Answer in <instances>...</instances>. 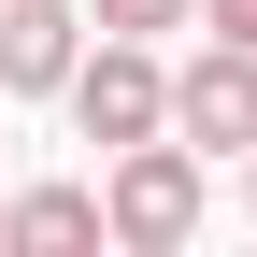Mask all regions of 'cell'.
Listing matches in <instances>:
<instances>
[{
    "mask_svg": "<svg viewBox=\"0 0 257 257\" xmlns=\"http://www.w3.org/2000/svg\"><path fill=\"white\" fill-rule=\"evenodd\" d=\"M172 128H186L200 157H257V43L214 29V43L172 72Z\"/></svg>",
    "mask_w": 257,
    "mask_h": 257,
    "instance_id": "obj_3",
    "label": "cell"
},
{
    "mask_svg": "<svg viewBox=\"0 0 257 257\" xmlns=\"http://www.w3.org/2000/svg\"><path fill=\"white\" fill-rule=\"evenodd\" d=\"M243 214H257V157H243Z\"/></svg>",
    "mask_w": 257,
    "mask_h": 257,
    "instance_id": "obj_8",
    "label": "cell"
},
{
    "mask_svg": "<svg viewBox=\"0 0 257 257\" xmlns=\"http://www.w3.org/2000/svg\"><path fill=\"white\" fill-rule=\"evenodd\" d=\"M72 128L86 143H157V128H172V72H157V43H128V29H100V43H86V72H72Z\"/></svg>",
    "mask_w": 257,
    "mask_h": 257,
    "instance_id": "obj_2",
    "label": "cell"
},
{
    "mask_svg": "<svg viewBox=\"0 0 257 257\" xmlns=\"http://www.w3.org/2000/svg\"><path fill=\"white\" fill-rule=\"evenodd\" d=\"M0 100H15V86H0Z\"/></svg>",
    "mask_w": 257,
    "mask_h": 257,
    "instance_id": "obj_9",
    "label": "cell"
},
{
    "mask_svg": "<svg viewBox=\"0 0 257 257\" xmlns=\"http://www.w3.org/2000/svg\"><path fill=\"white\" fill-rule=\"evenodd\" d=\"M0 200H15V186H0Z\"/></svg>",
    "mask_w": 257,
    "mask_h": 257,
    "instance_id": "obj_10",
    "label": "cell"
},
{
    "mask_svg": "<svg viewBox=\"0 0 257 257\" xmlns=\"http://www.w3.org/2000/svg\"><path fill=\"white\" fill-rule=\"evenodd\" d=\"M200 29H229V43H257V0H200Z\"/></svg>",
    "mask_w": 257,
    "mask_h": 257,
    "instance_id": "obj_7",
    "label": "cell"
},
{
    "mask_svg": "<svg viewBox=\"0 0 257 257\" xmlns=\"http://www.w3.org/2000/svg\"><path fill=\"white\" fill-rule=\"evenodd\" d=\"M200 214H214V172H200L186 128L100 157V229H114V257H186V243H200Z\"/></svg>",
    "mask_w": 257,
    "mask_h": 257,
    "instance_id": "obj_1",
    "label": "cell"
},
{
    "mask_svg": "<svg viewBox=\"0 0 257 257\" xmlns=\"http://www.w3.org/2000/svg\"><path fill=\"white\" fill-rule=\"evenodd\" d=\"M0 243H29V257H86V243H114V229H100V186H15V200H0Z\"/></svg>",
    "mask_w": 257,
    "mask_h": 257,
    "instance_id": "obj_5",
    "label": "cell"
},
{
    "mask_svg": "<svg viewBox=\"0 0 257 257\" xmlns=\"http://www.w3.org/2000/svg\"><path fill=\"white\" fill-rule=\"evenodd\" d=\"M72 72H86V0H0V86L72 100Z\"/></svg>",
    "mask_w": 257,
    "mask_h": 257,
    "instance_id": "obj_4",
    "label": "cell"
},
{
    "mask_svg": "<svg viewBox=\"0 0 257 257\" xmlns=\"http://www.w3.org/2000/svg\"><path fill=\"white\" fill-rule=\"evenodd\" d=\"M86 29H128V43H157V29H200V0H86Z\"/></svg>",
    "mask_w": 257,
    "mask_h": 257,
    "instance_id": "obj_6",
    "label": "cell"
}]
</instances>
